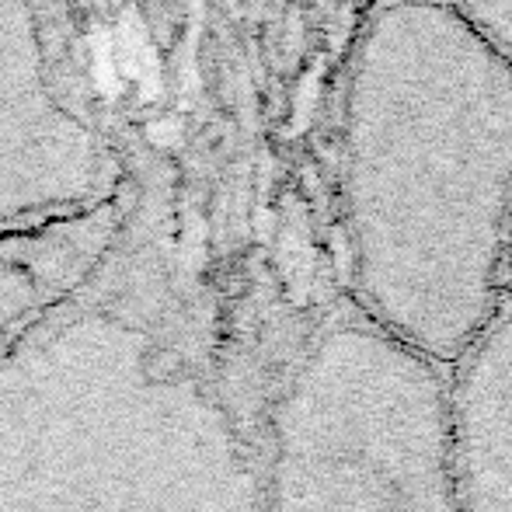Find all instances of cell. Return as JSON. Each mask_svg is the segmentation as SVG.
Wrapping results in <instances>:
<instances>
[{"mask_svg": "<svg viewBox=\"0 0 512 512\" xmlns=\"http://www.w3.org/2000/svg\"><path fill=\"white\" fill-rule=\"evenodd\" d=\"M342 105L352 304L453 366L506 304L512 63L446 0H377Z\"/></svg>", "mask_w": 512, "mask_h": 512, "instance_id": "obj_1", "label": "cell"}, {"mask_svg": "<svg viewBox=\"0 0 512 512\" xmlns=\"http://www.w3.org/2000/svg\"><path fill=\"white\" fill-rule=\"evenodd\" d=\"M269 512H460L450 366L345 304L286 391Z\"/></svg>", "mask_w": 512, "mask_h": 512, "instance_id": "obj_2", "label": "cell"}, {"mask_svg": "<svg viewBox=\"0 0 512 512\" xmlns=\"http://www.w3.org/2000/svg\"><path fill=\"white\" fill-rule=\"evenodd\" d=\"M460 512H512V304L450 366Z\"/></svg>", "mask_w": 512, "mask_h": 512, "instance_id": "obj_3", "label": "cell"}, {"mask_svg": "<svg viewBox=\"0 0 512 512\" xmlns=\"http://www.w3.org/2000/svg\"><path fill=\"white\" fill-rule=\"evenodd\" d=\"M512 63V0H446Z\"/></svg>", "mask_w": 512, "mask_h": 512, "instance_id": "obj_4", "label": "cell"}]
</instances>
